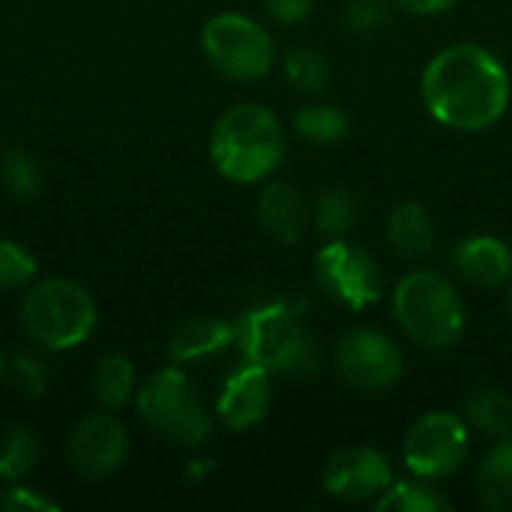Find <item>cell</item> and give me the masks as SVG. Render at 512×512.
Listing matches in <instances>:
<instances>
[{
    "instance_id": "obj_12",
    "label": "cell",
    "mask_w": 512,
    "mask_h": 512,
    "mask_svg": "<svg viewBox=\"0 0 512 512\" xmlns=\"http://www.w3.org/2000/svg\"><path fill=\"white\" fill-rule=\"evenodd\" d=\"M393 486V468L372 447H345L324 468V489L339 501H378Z\"/></svg>"
},
{
    "instance_id": "obj_15",
    "label": "cell",
    "mask_w": 512,
    "mask_h": 512,
    "mask_svg": "<svg viewBox=\"0 0 512 512\" xmlns=\"http://www.w3.org/2000/svg\"><path fill=\"white\" fill-rule=\"evenodd\" d=\"M453 264L477 288H501L512 282V249L498 237H471L459 243Z\"/></svg>"
},
{
    "instance_id": "obj_17",
    "label": "cell",
    "mask_w": 512,
    "mask_h": 512,
    "mask_svg": "<svg viewBox=\"0 0 512 512\" xmlns=\"http://www.w3.org/2000/svg\"><path fill=\"white\" fill-rule=\"evenodd\" d=\"M234 339H237L234 324H228L222 318H192L183 327H177V333L171 336L168 354L177 363H192V360H204L210 354H219Z\"/></svg>"
},
{
    "instance_id": "obj_13",
    "label": "cell",
    "mask_w": 512,
    "mask_h": 512,
    "mask_svg": "<svg viewBox=\"0 0 512 512\" xmlns=\"http://www.w3.org/2000/svg\"><path fill=\"white\" fill-rule=\"evenodd\" d=\"M270 378H273L270 372H264L261 366H255L249 360L234 375H228V381L219 393V402H216V414L222 417V423L231 432L255 429L267 417L270 402H273Z\"/></svg>"
},
{
    "instance_id": "obj_3",
    "label": "cell",
    "mask_w": 512,
    "mask_h": 512,
    "mask_svg": "<svg viewBox=\"0 0 512 512\" xmlns=\"http://www.w3.org/2000/svg\"><path fill=\"white\" fill-rule=\"evenodd\" d=\"M285 150L279 117L258 102L228 108L210 132V159L231 183H261L282 165Z\"/></svg>"
},
{
    "instance_id": "obj_6",
    "label": "cell",
    "mask_w": 512,
    "mask_h": 512,
    "mask_svg": "<svg viewBox=\"0 0 512 512\" xmlns=\"http://www.w3.org/2000/svg\"><path fill=\"white\" fill-rule=\"evenodd\" d=\"M135 405L147 429L177 447H201L210 435V414L189 375L177 366L156 372L138 390Z\"/></svg>"
},
{
    "instance_id": "obj_5",
    "label": "cell",
    "mask_w": 512,
    "mask_h": 512,
    "mask_svg": "<svg viewBox=\"0 0 512 512\" xmlns=\"http://www.w3.org/2000/svg\"><path fill=\"white\" fill-rule=\"evenodd\" d=\"M21 327L30 342L48 351L78 348L96 327V303L84 285L54 276L24 294Z\"/></svg>"
},
{
    "instance_id": "obj_2",
    "label": "cell",
    "mask_w": 512,
    "mask_h": 512,
    "mask_svg": "<svg viewBox=\"0 0 512 512\" xmlns=\"http://www.w3.org/2000/svg\"><path fill=\"white\" fill-rule=\"evenodd\" d=\"M237 345L243 357L276 378L303 381L312 378L324 357L303 321V309L285 300H273L249 309L237 324Z\"/></svg>"
},
{
    "instance_id": "obj_27",
    "label": "cell",
    "mask_w": 512,
    "mask_h": 512,
    "mask_svg": "<svg viewBox=\"0 0 512 512\" xmlns=\"http://www.w3.org/2000/svg\"><path fill=\"white\" fill-rule=\"evenodd\" d=\"M36 273H39V261L27 246L15 240H0V288L6 291L24 288L36 279Z\"/></svg>"
},
{
    "instance_id": "obj_24",
    "label": "cell",
    "mask_w": 512,
    "mask_h": 512,
    "mask_svg": "<svg viewBox=\"0 0 512 512\" xmlns=\"http://www.w3.org/2000/svg\"><path fill=\"white\" fill-rule=\"evenodd\" d=\"M285 78H288L291 90H297L303 96H315V93L327 90V84H330V63L315 48H291L285 54Z\"/></svg>"
},
{
    "instance_id": "obj_33",
    "label": "cell",
    "mask_w": 512,
    "mask_h": 512,
    "mask_svg": "<svg viewBox=\"0 0 512 512\" xmlns=\"http://www.w3.org/2000/svg\"><path fill=\"white\" fill-rule=\"evenodd\" d=\"M9 375V363H6V357H3V351H0V381Z\"/></svg>"
},
{
    "instance_id": "obj_1",
    "label": "cell",
    "mask_w": 512,
    "mask_h": 512,
    "mask_svg": "<svg viewBox=\"0 0 512 512\" xmlns=\"http://www.w3.org/2000/svg\"><path fill=\"white\" fill-rule=\"evenodd\" d=\"M423 102L429 114L462 132L495 126L510 105V75L501 60L471 42L438 51L423 72Z\"/></svg>"
},
{
    "instance_id": "obj_20",
    "label": "cell",
    "mask_w": 512,
    "mask_h": 512,
    "mask_svg": "<svg viewBox=\"0 0 512 512\" xmlns=\"http://www.w3.org/2000/svg\"><path fill=\"white\" fill-rule=\"evenodd\" d=\"M135 393V366L123 354H105L93 372V396L102 408H123Z\"/></svg>"
},
{
    "instance_id": "obj_34",
    "label": "cell",
    "mask_w": 512,
    "mask_h": 512,
    "mask_svg": "<svg viewBox=\"0 0 512 512\" xmlns=\"http://www.w3.org/2000/svg\"><path fill=\"white\" fill-rule=\"evenodd\" d=\"M510 309H512V291H510Z\"/></svg>"
},
{
    "instance_id": "obj_18",
    "label": "cell",
    "mask_w": 512,
    "mask_h": 512,
    "mask_svg": "<svg viewBox=\"0 0 512 512\" xmlns=\"http://www.w3.org/2000/svg\"><path fill=\"white\" fill-rule=\"evenodd\" d=\"M468 426L489 438H512V399L498 387H477L462 408Z\"/></svg>"
},
{
    "instance_id": "obj_28",
    "label": "cell",
    "mask_w": 512,
    "mask_h": 512,
    "mask_svg": "<svg viewBox=\"0 0 512 512\" xmlns=\"http://www.w3.org/2000/svg\"><path fill=\"white\" fill-rule=\"evenodd\" d=\"M393 15L390 0H351L342 12V21L348 30L366 36V33H378Z\"/></svg>"
},
{
    "instance_id": "obj_22",
    "label": "cell",
    "mask_w": 512,
    "mask_h": 512,
    "mask_svg": "<svg viewBox=\"0 0 512 512\" xmlns=\"http://www.w3.org/2000/svg\"><path fill=\"white\" fill-rule=\"evenodd\" d=\"M357 219H360V204L348 189H327L324 195H318L312 222L324 237L333 240L345 237L348 231H354Z\"/></svg>"
},
{
    "instance_id": "obj_31",
    "label": "cell",
    "mask_w": 512,
    "mask_h": 512,
    "mask_svg": "<svg viewBox=\"0 0 512 512\" xmlns=\"http://www.w3.org/2000/svg\"><path fill=\"white\" fill-rule=\"evenodd\" d=\"M264 9L279 24H300L312 12V0H264Z\"/></svg>"
},
{
    "instance_id": "obj_9",
    "label": "cell",
    "mask_w": 512,
    "mask_h": 512,
    "mask_svg": "<svg viewBox=\"0 0 512 512\" xmlns=\"http://www.w3.org/2000/svg\"><path fill=\"white\" fill-rule=\"evenodd\" d=\"M315 276H318V285L351 312L369 309L384 294V273L378 261L366 249L348 243L345 237L327 243L318 252Z\"/></svg>"
},
{
    "instance_id": "obj_4",
    "label": "cell",
    "mask_w": 512,
    "mask_h": 512,
    "mask_svg": "<svg viewBox=\"0 0 512 512\" xmlns=\"http://www.w3.org/2000/svg\"><path fill=\"white\" fill-rule=\"evenodd\" d=\"M393 315L408 339L429 351H447L465 333V306L459 291L432 270L408 273L396 285Z\"/></svg>"
},
{
    "instance_id": "obj_26",
    "label": "cell",
    "mask_w": 512,
    "mask_h": 512,
    "mask_svg": "<svg viewBox=\"0 0 512 512\" xmlns=\"http://www.w3.org/2000/svg\"><path fill=\"white\" fill-rule=\"evenodd\" d=\"M375 507L393 512H441L450 510V501L429 483H393Z\"/></svg>"
},
{
    "instance_id": "obj_11",
    "label": "cell",
    "mask_w": 512,
    "mask_h": 512,
    "mask_svg": "<svg viewBox=\"0 0 512 512\" xmlns=\"http://www.w3.org/2000/svg\"><path fill=\"white\" fill-rule=\"evenodd\" d=\"M129 456V435L126 426L117 417L93 414L84 417L69 441H66V459L75 477L87 483H99L114 477Z\"/></svg>"
},
{
    "instance_id": "obj_19",
    "label": "cell",
    "mask_w": 512,
    "mask_h": 512,
    "mask_svg": "<svg viewBox=\"0 0 512 512\" xmlns=\"http://www.w3.org/2000/svg\"><path fill=\"white\" fill-rule=\"evenodd\" d=\"M477 495L495 512H512V438L498 441L480 471H477Z\"/></svg>"
},
{
    "instance_id": "obj_29",
    "label": "cell",
    "mask_w": 512,
    "mask_h": 512,
    "mask_svg": "<svg viewBox=\"0 0 512 512\" xmlns=\"http://www.w3.org/2000/svg\"><path fill=\"white\" fill-rule=\"evenodd\" d=\"M9 378H12L15 390L27 399H39L48 387V369L33 354H15L9 360Z\"/></svg>"
},
{
    "instance_id": "obj_30",
    "label": "cell",
    "mask_w": 512,
    "mask_h": 512,
    "mask_svg": "<svg viewBox=\"0 0 512 512\" xmlns=\"http://www.w3.org/2000/svg\"><path fill=\"white\" fill-rule=\"evenodd\" d=\"M0 510L3 512H57L60 504L51 501L48 495H39L36 489L27 486H6L0 489Z\"/></svg>"
},
{
    "instance_id": "obj_7",
    "label": "cell",
    "mask_w": 512,
    "mask_h": 512,
    "mask_svg": "<svg viewBox=\"0 0 512 512\" xmlns=\"http://www.w3.org/2000/svg\"><path fill=\"white\" fill-rule=\"evenodd\" d=\"M201 48L207 63L231 81L264 78L276 63L273 36L240 12L213 15L201 30Z\"/></svg>"
},
{
    "instance_id": "obj_32",
    "label": "cell",
    "mask_w": 512,
    "mask_h": 512,
    "mask_svg": "<svg viewBox=\"0 0 512 512\" xmlns=\"http://www.w3.org/2000/svg\"><path fill=\"white\" fill-rule=\"evenodd\" d=\"M456 3L459 0H399V6L414 15H441V12L453 9Z\"/></svg>"
},
{
    "instance_id": "obj_8",
    "label": "cell",
    "mask_w": 512,
    "mask_h": 512,
    "mask_svg": "<svg viewBox=\"0 0 512 512\" xmlns=\"http://www.w3.org/2000/svg\"><path fill=\"white\" fill-rule=\"evenodd\" d=\"M468 423L453 411L423 414L402 441V456L411 474L420 480H444L465 465L468 456Z\"/></svg>"
},
{
    "instance_id": "obj_16",
    "label": "cell",
    "mask_w": 512,
    "mask_h": 512,
    "mask_svg": "<svg viewBox=\"0 0 512 512\" xmlns=\"http://www.w3.org/2000/svg\"><path fill=\"white\" fill-rule=\"evenodd\" d=\"M387 243L396 249V255H402L408 261H420V258L432 255L435 225H432V216L426 213V207H420L417 201L399 204L387 219Z\"/></svg>"
},
{
    "instance_id": "obj_21",
    "label": "cell",
    "mask_w": 512,
    "mask_h": 512,
    "mask_svg": "<svg viewBox=\"0 0 512 512\" xmlns=\"http://www.w3.org/2000/svg\"><path fill=\"white\" fill-rule=\"evenodd\" d=\"M39 438L30 426H9L0 432V480L18 483L39 462Z\"/></svg>"
},
{
    "instance_id": "obj_14",
    "label": "cell",
    "mask_w": 512,
    "mask_h": 512,
    "mask_svg": "<svg viewBox=\"0 0 512 512\" xmlns=\"http://www.w3.org/2000/svg\"><path fill=\"white\" fill-rule=\"evenodd\" d=\"M309 219V207L291 183H267L255 201V222L273 243H297Z\"/></svg>"
},
{
    "instance_id": "obj_23",
    "label": "cell",
    "mask_w": 512,
    "mask_h": 512,
    "mask_svg": "<svg viewBox=\"0 0 512 512\" xmlns=\"http://www.w3.org/2000/svg\"><path fill=\"white\" fill-rule=\"evenodd\" d=\"M348 114L333 108V105H303L294 114V129L300 138H306L309 144H336L348 135Z\"/></svg>"
},
{
    "instance_id": "obj_25",
    "label": "cell",
    "mask_w": 512,
    "mask_h": 512,
    "mask_svg": "<svg viewBox=\"0 0 512 512\" xmlns=\"http://www.w3.org/2000/svg\"><path fill=\"white\" fill-rule=\"evenodd\" d=\"M0 183L15 201H33L45 186L42 168L27 150L3 153V159H0Z\"/></svg>"
},
{
    "instance_id": "obj_10",
    "label": "cell",
    "mask_w": 512,
    "mask_h": 512,
    "mask_svg": "<svg viewBox=\"0 0 512 512\" xmlns=\"http://www.w3.org/2000/svg\"><path fill=\"white\" fill-rule=\"evenodd\" d=\"M336 369L351 387L363 393H381V390H390L402 378L405 357L396 348V342L384 336L381 330L357 327L339 342Z\"/></svg>"
}]
</instances>
